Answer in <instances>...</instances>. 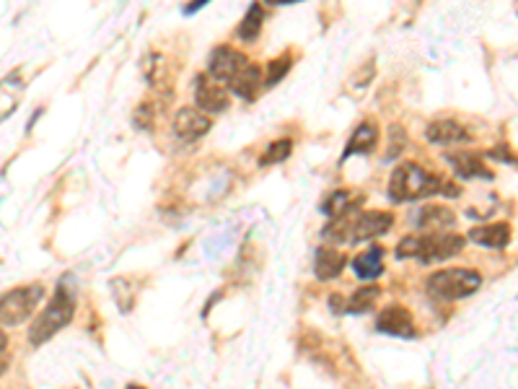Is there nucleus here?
<instances>
[{"label":"nucleus","mask_w":518,"mask_h":389,"mask_svg":"<svg viewBox=\"0 0 518 389\" xmlns=\"http://www.w3.org/2000/svg\"><path fill=\"white\" fill-rule=\"evenodd\" d=\"M389 200L392 203H412V200L433 198V195H459V190L446 185L438 174L428 172L415 161H405L389 177Z\"/></svg>","instance_id":"nucleus-1"},{"label":"nucleus","mask_w":518,"mask_h":389,"mask_svg":"<svg viewBox=\"0 0 518 389\" xmlns=\"http://www.w3.org/2000/svg\"><path fill=\"white\" fill-rule=\"evenodd\" d=\"M73 314H76V278H73V275H63L55 288L52 304H47L45 312L39 314L32 322L29 343L45 345L47 340L55 338L63 327L70 325Z\"/></svg>","instance_id":"nucleus-2"},{"label":"nucleus","mask_w":518,"mask_h":389,"mask_svg":"<svg viewBox=\"0 0 518 389\" xmlns=\"http://www.w3.org/2000/svg\"><path fill=\"white\" fill-rule=\"evenodd\" d=\"M467 239L456 234H423V236H405L397 247L399 260H420L423 265L443 262L456 257L464 249Z\"/></svg>","instance_id":"nucleus-3"},{"label":"nucleus","mask_w":518,"mask_h":389,"mask_svg":"<svg viewBox=\"0 0 518 389\" xmlns=\"http://www.w3.org/2000/svg\"><path fill=\"white\" fill-rule=\"evenodd\" d=\"M482 275L472 268H446L438 270L428 278L425 288L430 296H436L441 301H456L467 299L474 291H480Z\"/></svg>","instance_id":"nucleus-4"},{"label":"nucleus","mask_w":518,"mask_h":389,"mask_svg":"<svg viewBox=\"0 0 518 389\" xmlns=\"http://www.w3.org/2000/svg\"><path fill=\"white\" fill-rule=\"evenodd\" d=\"M42 299H45V288L39 286V283L13 288V291L3 294L0 296V325H24L26 319L37 312L39 301Z\"/></svg>","instance_id":"nucleus-5"},{"label":"nucleus","mask_w":518,"mask_h":389,"mask_svg":"<svg viewBox=\"0 0 518 389\" xmlns=\"http://www.w3.org/2000/svg\"><path fill=\"white\" fill-rule=\"evenodd\" d=\"M392 226H394L392 213H384V211L355 213L353 221H350L348 226V244H361V242H368V239H376V236H384Z\"/></svg>","instance_id":"nucleus-6"},{"label":"nucleus","mask_w":518,"mask_h":389,"mask_svg":"<svg viewBox=\"0 0 518 389\" xmlns=\"http://www.w3.org/2000/svg\"><path fill=\"white\" fill-rule=\"evenodd\" d=\"M195 104L205 115H221L228 109V91L223 83L213 81L208 73H200L195 81Z\"/></svg>","instance_id":"nucleus-7"},{"label":"nucleus","mask_w":518,"mask_h":389,"mask_svg":"<svg viewBox=\"0 0 518 389\" xmlns=\"http://www.w3.org/2000/svg\"><path fill=\"white\" fill-rule=\"evenodd\" d=\"M244 65H247V58H244L241 52H236L234 47H228V45L215 47L208 63V76L213 78V81L228 86L231 78H234Z\"/></svg>","instance_id":"nucleus-8"},{"label":"nucleus","mask_w":518,"mask_h":389,"mask_svg":"<svg viewBox=\"0 0 518 389\" xmlns=\"http://www.w3.org/2000/svg\"><path fill=\"white\" fill-rule=\"evenodd\" d=\"M210 128H213V120L197 107H184L174 115V133L187 143L200 141L203 135L210 133Z\"/></svg>","instance_id":"nucleus-9"},{"label":"nucleus","mask_w":518,"mask_h":389,"mask_svg":"<svg viewBox=\"0 0 518 389\" xmlns=\"http://www.w3.org/2000/svg\"><path fill=\"white\" fill-rule=\"evenodd\" d=\"M376 330L384 332V335H392V338H415V319H412L410 309L399 307H386L384 312L376 319Z\"/></svg>","instance_id":"nucleus-10"},{"label":"nucleus","mask_w":518,"mask_h":389,"mask_svg":"<svg viewBox=\"0 0 518 389\" xmlns=\"http://www.w3.org/2000/svg\"><path fill=\"white\" fill-rule=\"evenodd\" d=\"M425 138H428L433 146H456V143L472 141V133L454 120H436L428 125Z\"/></svg>","instance_id":"nucleus-11"},{"label":"nucleus","mask_w":518,"mask_h":389,"mask_svg":"<svg viewBox=\"0 0 518 389\" xmlns=\"http://www.w3.org/2000/svg\"><path fill=\"white\" fill-rule=\"evenodd\" d=\"M415 226L425 234H438V231L454 229L456 216L446 205H425L423 211L415 213Z\"/></svg>","instance_id":"nucleus-12"},{"label":"nucleus","mask_w":518,"mask_h":389,"mask_svg":"<svg viewBox=\"0 0 518 389\" xmlns=\"http://www.w3.org/2000/svg\"><path fill=\"white\" fill-rule=\"evenodd\" d=\"M262 83H265V71H262L259 65L247 63L234 78H231L228 89L234 91L236 96H241V99L252 102V99H257L259 89H262Z\"/></svg>","instance_id":"nucleus-13"},{"label":"nucleus","mask_w":518,"mask_h":389,"mask_svg":"<svg viewBox=\"0 0 518 389\" xmlns=\"http://www.w3.org/2000/svg\"><path fill=\"white\" fill-rule=\"evenodd\" d=\"M469 242L480 244V247L487 249H503L511 244V226H508L506 221L490 226H474V229L469 231Z\"/></svg>","instance_id":"nucleus-14"},{"label":"nucleus","mask_w":518,"mask_h":389,"mask_svg":"<svg viewBox=\"0 0 518 389\" xmlns=\"http://www.w3.org/2000/svg\"><path fill=\"white\" fill-rule=\"evenodd\" d=\"M446 161H449V166L456 172V177L459 179H493V172L487 169L485 161L480 159V156L474 154H449L446 156Z\"/></svg>","instance_id":"nucleus-15"},{"label":"nucleus","mask_w":518,"mask_h":389,"mask_svg":"<svg viewBox=\"0 0 518 389\" xmlns=\"http://www.w3.org/2000/svg\"><path fill=\"white\" fill-rule=\"evenodd\" d=\"M384 249L379 244L368 247L363 255H358L353 260V270L361 281H376L381 273H384Z\"/></svg>","instance_id":"nucleus-16"},{"label":"nucleus","mask_w":518,"mask_h":389,"mask_svg":"<svg viewBox=\"0 0 518 389\" xmlns=\"http://www.w3.org/2000/svg\"><path fill=\"white\" fill-rule=\"evenodd\" d=\"M376 143H379V130H376V125H373V122H363L361 128H355V133L350 135L348 148H345L340 164H345L353 154H371L373 148H376Z\"/></svg>","instance_id":"nucleus-17"},{"label":"nucleus","mask_w":518,"mask_h":389,"mask_svg":"<svg viewBox=\"0 0 518 389\" xmlns=\"http://www.w3.org/2000/svg\"><path fill=\"white\" fill-rule=\"evenodd\" d=\"M361 203H363L361 195H353L350 190H337L322 203V213L329 218L350 216V213H358Z\"/></svg>","instance_id":"nucleus-18"},{"label":"nucleus","mask_w":518,"mask_h":389,"mask_svg":"<svg viewBox=\"0 0 518 389\" xmlns=\"http://www.w3.org/2000/svg\"><path fill=\"white\" fill-rule=\"evenodd\" d=\"M345 265H348V260H345V255H342V252H337V249L322 247L319 252H316L314 273H316V278H319V281H332V278H337V275L345 270Z\"/></svg>","instance_id":"nucleus-19"},{"label":"nucleus","mask_w":518,"mask_h":389,"mask_svg":"<svg viewBox=\"0 0 518 389\" xmlns=\"http://www.w3.org/2000/svg\"><path fill=\"white\" fill-rule=\"evenodd\" d=\"M21 96H24V81L21 78L8 76L6 81H0V122L19 107Z\"/></svg>","instance_id":"nucleus-20"},{"label":"nucleus","mask_w":518,"mask_h":389,"mask_svg":"<svg viewBox=\"0 0 518 389\" xmlns=\"http://www.w3.org/2000/svg\"><path fill=\"white\" fill-rule=\"evenodd\" d=\"M262 24H265V11H262L259 3H252L247 16H244V21H241L239 29H236V37H239L241 42H257L259 34H262Z\"/></svg>","instance_id":"nucleus-21"},{"label":"nucleus","mask_w":518,"mask_h":389,"mask_svg":"<svg viewBox=\"0 0 518 389\" xmlns=\"http://www.w3.org/2000/svg\"><path fill=\"white\" fill-rule=\"evenodd\" d=\"M381 296V288L379 286H363L358 288L348 301H345V312L350 314H366L371 312L373 304L379 301Z\"/></svg>","instance_id":"nucleus-22"},{"label":"nucleus","mask_w":518,"mask_h":389,"mask_svg":"<svg viewBox=\"0 0 518 389\" xmlns=\"http://www.w3.org/2000/svg\"><path fill=\"white\" fill-rule=\"evenodd\" d=\"M291 151H293V143L288 141V138H283V141L270 143V148H267L265 154H262L259 164H262V166L280 164V161H285V159H288V156H291Z\"/></svg>","instance_id":"nucleus-23"},{"label":"nucleus","mask_w":518,"mask_h":389,"mask_svg":"<svg viewBox=\"0 0 518 389\" xmlns=\"http://www.w3.org/2000/svg\"><path fill=\"white\" fill-rule=\"evenodd\" d=\"M291 65H293L291 55H283V58L272 60L265 71V86H275L278 81H283V78L288 76V71H291Z\"/></svg>","instance_id":"nucleus-24"},{"label":"nucleus","mask_w":518,"mask_h":389,"mask_svg":"<svg viewBox=\"0 0 518 389\" xmlns=\"http://www.w3.org/2000/svg\"><path fill=\"white\" fill-rule=\"evenodd\" d=\"M153 107L151 104H140L138 109H135V117H133V125L138 130H151L153 125Z\"/></svg>","instance_id":"nucleus-25"},{"label":"nucleus","mask_w":518,"mask_h":389,"mask_svg":"<svg viewBox=\"0 0 518 389\" xmlns=\"http://www.w3.org/2000/svg\"><path fill=\"white\" fill-rule=\"evenodd\" d=\"M389 135H392V138H389V141H392V148H389V159H397L399 151L405 148L407 135H405V130L399 128V125H392V128H389Z\"/></svg>","instance_id":"nucleus-26"},{"label":"nucleus","mask_w":518,"mask_h":389,"mask_svg":"<svg viewBox=\"0 0 518 389\" xmlns=\"http://www.w3.org/2000/svg\"><path fill=\"white\" fill-rule=\"evenodd\" d=\"M208 3H210V0H190V3L184 6V16H192V13H197L200 8L208 6Z\"/></svg>","instance_id":"nucleus-27"},{"label":"nucleus","mask_w":518,"mask_h":389,"mask_svg":"<svg viewBox=\"0 0 518 389\" xmlns=\"http://www.w3.org/2000/svg\"><path fill=\"white\" fill-rule=\"evenodd\" d=\"M6 348H8V338H6V332L0 330V353L6 351Z\"/></svg>","instance_id":"nucleus-28"},{"label":"nucleus","mask_w":518,"mask_h":389,"mask_svg":"<svg viewBox=\"0 0 518 389\" xmlns=\"http://www.w3.org/2000/svg\"><path fill=\"white\" fill-rule=\"evenodd\" d=\"M272 6H288V3H298V0H267Z\"/></svg>","instance_id":"nucleus-29"}]
</instances>
